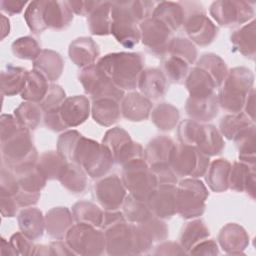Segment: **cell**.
Segmentation results:
<instances>
[{"instance_id":"cell-2","label":"cell","mask_w":256,"mask_h":256,"mask_svg":"<svg viewBox=\"0 0 256 256\" xmlns=\"http://www.w3.org/2000/svg\"><path fill=\"white\" fill-rule=\"evenodd\" d=\"M123 179L126 187L135 199L145 201L153 193L157 184L153 172H149L145 164L139 159L126 163Z\"/></svg>"},{"instance_id":"cell-17","label":"cell","mask_w":256,"mask_h":256,"mask_svg":"<svg viewBox=\"0 0 256 256\" xmlns=\"http://www.w3.org/2000/svg\"><path fill=\"white\" fill-rule=\"evenodd\" d=\"M119 109L113 99L95 100L93 104L94 119L102 125H110L118 118Z\"/></svg>"},{"instance_id":"cell-33","label":"cell","mask_w":256,"mask_h":256,"mask_svg":"<svg viewBox=\"0 0 256 256\" xmlns=\"http://www.w3.org/2000/svg\"><path fill=\"white\" fill-rule=\"evenodd\" d=\"M65 94L58 86H52L50 90H48V94L46 95L45 100L42 102V107L47 110V112L55 111L59 109V106L64 98Z\"/></svg>"},{"instance_id":"cell-32","label":"cell","mask_w":256,"mask_h":256,"mask_svg":"<svg viewBox=\"0 0 256 256\" xmlns=\"http://www.w3.org/2000/svg\"><path fill=\"white\" fill-rule=\"evenodd\" d=\"M125 212L128 217L133 221L145 220L148 217V210L145 207L143 201L137 199H129L125 206Z\"/></svg>"},{"instance_id":"cell-21","label":"cell","mask_w":256,"mask_h":256,"mask_svg":"<svg viewBox=\"0 0 256 256\" xmlns=\"http://www.w3.org/2000/svg\"><path fill=\"white\" fill-rule=\"evenodd\" d=\"M229 172L230 164L227 161L220 159L213 162L207 177V182H209L210 187L216 191L225 190L229 184Z\"/></svg>"},{"instance_id":"cell-29","label":"cell","mask_w":256,"mask_h":256,"mask_svg":"<svg viewBox=\"0 0 256 256\" xmlns=\"http://www.w3.org/2000/svg\"><path fill=\"white\" fill-rule=\"evenodd\" d=\"M249 125V121L244 118L243 115L241 116H229L223 119L221 122V130L222 132L231 139L236 134H239L242 130L245 129Z\"/></svg>"},{"instance_id":"cell-8","label":"cell","mask_w":256,"mask_h":256,"mask_svg":"<svg viewBox=\"0 0 256 256\" xmlns=\"http://www.w3.org/2000/svg\"><path fill=\"white\" fill-rule=\"evenodd\" d=\"M95 193L99 202L107 209H116L123 201L125 191L115 175L106 178L95 186Z\"/></svg>"},{"instance_id":"cell-24","label":"cell","mask_w":256,"mask_h":256,"mask_svg":"<svg viewBox=\"0 0 256 256\" xmlns=\"http://www.w3.org/2000/svg\"><path fill=\"white\" fill-rule=\"evenodd\" d=\"M109 3H103V6L97 7V9L91 15L90 28L93 34H107L109 32V16H111V7Z\"/></svg>"},{"instance_id":"cell-15","label":"cell","mask_w":256,"mask_h":256,"mask_svg":"<svg viewBox=\"0 0 256 256\" xmlns=\"http://www.w3.org/2000/svg\"><path fill=\"white\" fill-rule=\"evenodd\" d=\"M195 140L202 153L209 155L220 153L224 145L220 135L213 126L199 127Z\"/></svg>"},{"instance_id":"cell-25","label":"cell","mask_w":256,"mask_h":256,"mask_svg":"<svg viewBox=\"0 0 256 256\" xmlns=\"http://www.w3.org/2000/svg\"><path fill=\"white\" fill-rule=\"evenodd\" d=\"M232 41L243 54L254 55V22L242 28L241 31H237L233 35Z\"/></svg>"},{"instance_id":"cell-20","label":"cell","mask_w":256,"mask_h":256,"mask_svg":"<svg viewBox=\"0 0 256 256\" xmlns=\"http://www.w3.org/2000/svg\"><path fill=\"white\" fill-rule=\"evenodd\" d=\"M231 187L242 191L246 188L248 192L254 193V170L247 165L235 163L231 172Z\"/></svg>"},{"instance_id":"cell-4","label":"cell","mask_w":256,"mask_h":256,"mask_svg":"<svg viewBox=\"0 0 256 256\" xmlns=\"http://www.w3.org/2000/svg\"><path fill=\"white\" fill-rule=\"evenodd\" d=\"M207 191L200 181L185 180L176 189V208L184 217H194L203 212Z\"/></svg>"},{"instance_id":"cell-5","label":"cell","mask_w":256,"mask_h":256,"mask_svg":"<svg viewBox=\"0 0 256 256\" xmlns=\"http://www.w3.org/2000/svg\"><path fill=\"white\" fill-rule=\"evenodd\" d=\"M170 161L177 174H191L197 177L206 170L208 160L193 147L180 146L173 147Z\"/></svg>"},{"instance_id":"cell-14","label":"cell","mask_w":256,"mask_h":256,"mask_svg":"<svg viewBox=\"0 0 256 256\" xmlns=\"http://www.w3.org/2000/svg\"><path fill=\"white\" fill-rule=\"evenodd\" d=\"M173 146L172 141L166 138H158L151 142L146 150V156L152 167L165 166V161L170 160Z\"/></svg>"},{"instance_id":"cell-13","label":"cell","mask_w":256,"mask_h":256,"mask_svg":"<svg viewBox=\"0 0 256 256\" xmlns=\"http://www.w3.org/2000/svg\"><path fill=\"white\" fill-rule=\"evenodd\" d=\"M97 47L90 38L77 39L70 46V58L78 66L89 65L97 57Z\"/></svg>"},{"instance_id":"cell-19","label":"cell","mask_w":256,"mask_h":256,"mask_svg":"<svg viewBox=\"0 0 256 256\" xmlns=\"http://www.w3.org/2000/svg\"><path fill=\"white\" fill-rule=\"evenodd\" d=\"M150 102L139 94L133 93L128 95L123 102V113L126 118L135 121V111H137L138 121L146 118L150 110Z\"/></svg>"},{"instance_id":"cell-35","label":"cell","mask_w":256,"mask_h":256,"mask_svg":"<svg viewBox=\"0 0 256 256\" xmlns=\"http://www.w3.org/2000/svg\"><path fill=\"white\" fill-rule=\"evenodd\" d=\"M21 46L25 47V50L22 51L18 57L20 58H26V59H33L39 55V47L37 43L34 41V39H31L29 37L21 38L16 41Z\"/></svg>"},{"instance_id":"cell-12","label":"cell","mask_w":256,"mask_h":256,"mask_svg":"<svg viewBox=\"0 0 256 256\" xmlns=\"http://www.w3.org/2000/svg\"><path fill=\"white\" fill-rule=\"evenodd\" d=\"M186 29L190 37L199 44L210 43L217 31L209 19L201 14L190 17L186 24Z\"/></svg>"},{"instance_id":"cell-10","label":"cell","mask_w":256,"mask_h":256,"mask_svg":"<svg viewBox=\"0 0 256 256\" xmlns=\"http://www.w3.org/2000/svg\"><path fill=\"white\" fill-rule=\"evenodd\" d=\"M143 31V43L154 50L162 51L165 49L166 41L169 39V27L157 19L146 20L141 25Z\"/></svg>"},{"instance_id":"cell-11","label":"cell","mask_w":256,"mask_h":256,"mask_svg":"<svg viewBox=\"0 0 256 256\" xmlns=\"http://www.w3.org/2000/svg\"><path fill=\"white\" fill-rule=\"evenodd\" d=\"M176 189L172 185H163L159 191H153L148 198L150 207L161 217H170L176 208Z\"/></svg>"},{"instance_id":"cell-31","label":"cell","mask_w":256,"mask_h":256,"mask_svg":"<svg viewBox=\"0 0 256 256\" xmlns=\"http://www.w3.org/2000/svg\"><path fill=\"white\" fill-rule=\"evenodd\" d=\"M189 225L186 227L189 231L185 230V232H183V236H182V242L183 245L186 247V249H189L190 245L193 244L195 241H197L199 236L200 238H203L205 236H207L209 233L207 231V229L205 228V226L203 225L202 222L200 221H195L192 223H188Z\"/></svg>"},{"instance_id":"cell-3","label":"cell","mask_w":256,"mask_h":256,"mask_svg":"<svg viewBox=\"0 0 256 256\" xmlns=\"http://www.w3.org/2000/svg\"><path fill=\"white\" fill-rule=\"evenodd\" d=\"M253 76L249 70L234 69L221 91V105L227 110L237 112L242 107L245 95L252 85Z\"/></svg>"},{"instance_id":"cell-27","label":"cell","mask_w":256,"mask_h":256,"mask_svg":"<svg viewBox=\"0 0 256 256\" xmlns=\"http://www.w3.org/2000/svg\"><path fill=\"white\" fill-rule=\"evenodd\" d=\"M59 178L63 185L73 191H81L85 186V177L81 170L71 164L64 167Z\"/></svg>"},{"instance_id":"cell-7","label":"cell","mask_w":256,"mask_h":256,"mask_svg":"<svg viewBox=\"0 0 256 256\" xmlns=\"http://www.w3.org/2000/svg\"><path fill=\"white\" fill-rule=\"evenodd\" d=\"M243 2H215L211 7L213 17L222 25L244 22L253 15L252 8Z\"/></svg>"},{"instance_id":"cell-30","label":"cell","mask_w":256,"mask_h":256,"mask_svg":"<svg viewBox=\"0 0 256 256\" xmlns=\"http://www.w3.org/2000/svg\"><path fill=\"white\" fill-rule=\"evenodd\" d=\"M178 111L177 109H175L174 107L170 106V105H163L157 107L154 110V114H153V118H154V122L156 123L157 126L160 125V123L163 121V119L165 120V130L167 129H172V127L174 126L175 122L178 119Z\"/></svg>"},{"instance_id":"cell-28","label":"cell","mask_w":256,"mask_h":256,"mask_svg":"<svg viewBox=\"0 0 256 256\" xmlns=\"http://www.w3.org/2000/svg\"><path fill=\"white\" fill-rule=\"evenodd\" d=\"M78 203L75 205V212L77 214L76 218L79 222L86 225H100L102 222V213L94 205L90 203Z\"/></svg>"},{"instance_id":"cell-1","label":"cell","mask_w":256,"mask_h":256,"mask_svg":"<svg viewBox=\"0 0 256 256\" xmlns=\"http://www.w3.org/2000/svg\"><path fill=\"white\" fill-rule=\"evenodd\" d=\"M97 67L119 86L133 89L139 81L138 74L142 68V59L138 54H111L102 58Z\"/></svg>"},{"instance_id":"cell-34","label":"cell","mask_w":256,"mask_h":256,"mask_svg":"<svg viewBox=\"0 0 256 256\" xmlns=\"http://www.w3.org/2000/svg\"><path fill=\"white\" fill-rule=\"evenodd\" d=\"M165 64L167 74L169 75V77H171L172 80L178 81L184 77L187 70L186 62L172 56L169 60H167Z\"/></svg>"},{"instance_id":"cell-26","label":"cell","mask_w":256,"mask_h":256,"mask_svg":"<svg viewBox=\"0 0 256 256\" xmlns=\"http://www.w3.org/2000/svg\"><path fill=\"white\" fill-rule=\"evenodd\" d=\"M7 72V80L2 79V88L3 92L12 95L23 89L28 73L21 68H11Z\"/></svg>"},{"instance_id":"cell-23","label":"cell","mask_w":256,"mask_h":256,"mask_svg":"<svg viewBox=\"0 0 256 256\" xmlns=\"http://www.w3.org/2000/svg\"><path fill=\"white\" fill-rule=\"evenodd\" d=\"M155 19L159 20L163 24H165L167 27L172 28H178V26L181 23L182 19V11L181 7L178 6V4L171 3V2H162L160 3L159 7L155 9L154 12Z\"/></svg>"},{"instance_id":"cell-9","label":"cell","mask_w":256,"mask_h":256,"mask_svg":"<svg viewBox=\"0 0 256 256\" xmlns=\"http://www.w3.org/2000/svg\"><path fill=\"white\" fill-rule=\"evenodd\" d=\"M89 103L85 97L76 96L68 98L62 103L60 116L66 127L82 123L88 116Z\"/></svg>"},{"instance_id":"cell-6","label":"cell","mask_w":256,"mask_h":256,"mask_svg":"<svg viewBox=\"0 0 256 256\" xmlns=\"http://www.w3.org/2000/svg\"><path fill=\"white\" fill-rule=\"evenodd\" d=\"M104 240V236L99 231L82 223L74 226L67 235V241L71 248L79 249V253L83 254L84 250H87V253H99L97 249L103 246Z\"/></svg>"},{"instance_id":"cell-16","label":"cell","mask_w":256,"mask_h":256,"mask_svg":"<svg viewBox=\"0 0 256 256\" xmlns=\"http://www.w3.org/2000/svg\"><path fill=\"white\" fill-rule=\"evenodd\" d=\"M140 89L149 97L158 98L165 91V78L162 73L156 69L147 70L139 78Z\"/></svg>"},{"instance_id":"cell-18","label":"cell","mask_w":256,"mask_h":256,"mask_svg":"<svg viewBox=\"0 0 256 256\" xmlns=\"http://www.w3.org/2000/svg\"><path fill=\"white\" fill-rule=\"evenodd\" d=\"M41 212L37 209L23 210L19 217L20 227L28 237L36 238L42 235L43 224Z\"/></svg>"},{"instance_id":"cell-22","label":"cell","mask_w":256,"mask_h":256,"mask_svg":"<svg viewBox=\"0 0 256 256\" xmlns=\"http://www.w3.org/2000/svg\"><path fill=\"white\" fill-rule=\"evenodd\" d=\"M46 88V80L43 76L37 71L30 72L27 74L22 97L28 100H40L44 97Z\"/></svg>"}]
</instances>
